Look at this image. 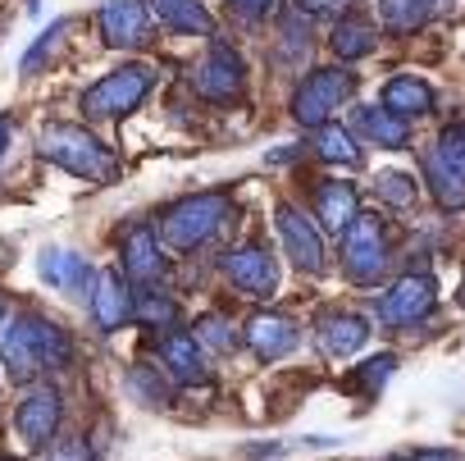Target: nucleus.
<instances>
[{"label":"nucleus","mask_w":465,"mask_h":461,"mask_svg":"<svg viewBox=\"0 0 465 461\" xmlns=\"http://www.w3.org/2000/svg\"><path fill=\"white\" fill-rule=\"evenodd\" d=\"M0 361L10 366L19 384H28L42 370H69L74 366V338L37 316V311H0Z\"/></svg>","instance_id":"f257e3e1"},{"label":"nucleus","mask_w":465,"mask_h":461,"mask_svg":"<svg viewBox=\"0 0 465 461\" xmlns=\"http://www.w3.org/2000/svg\"><path fill=\"white\" fill-rule=\"evenodd\" d=\"M228 210H232L228 192L183 196V201H173V205L160 215L155 238H160L164 247H173V252H192V247H201V243H210V238L219 234V224L228 219Z\"/></svg>","instance_id":"f03ea898"},{"label":"nucleus","mask_w":465,"mask_h":461,"mask_svg":"<svg viewBox=\"0 0 465 461\" xmlns=\"http://www.w3.org/2000/svg\"><path fill=\"white\" fill-rule=\"evenodd\" d=\"M42 155L60 169H69L74 178H87V183H105L114 178V155L110 146H101L87 128L78 124H51L42 128Z\"/></svg>","instance_id":"7ed1b4c3"},{"label":"nucleus","mask_w":465,"mask_h":461,"mask_svg":"<svg viewBox=\"0 0 465 461\" xmlns=\"http://www.w3.org/2000/svg\"><path fill=\"white\" fill-rule=\"evenodd\" d=\"M151 83H155V74L146 65H124V69L105 74L96 87L83 92V115L87 119H119V115H128L146 101Z\"/></svg>","instance_id":"20e7f679"},{"label":"nucleus","mask_w":465,"mask_h":461,"mask_svg":"<svg viewBox=\"0 0 465 461\" xmlns=\"http://www.w3.org/2000/svg\"><path fill=\"white\" fill-rule=\"evenodd\" d=\"M429 187L438 196L442 210H460L465 205V124L447 128L438 137V146L429 151Z\"/></svg>","instance_id":"39448f33"},{"label":"nucleus","mask_w":465,"mask_h":461,"mask_svg":"<svg viewBox=\"0 0 465 461\" xmlns=\"http://www.w3.org/2000/svg\"><path fill=\"white\" fill-rule=\"evenodd\" d=\"M342 270L356 284H379L388 270V243H383V224L379 215H356L351 228L342 234Z\"/></svg>","instance_id":"423d86ee"},{"label":"nucleus","mask_w":465,"mask_h":461,"mask_svg":"<svg viewBox=\"0 0 465 461\" xmlns=\"http://www.w3.org/2000/svg\"><path fill=\"white\" fill-rule=\"evenodd\" d=\"M351 87H356V78H351L347 69H315V74L302 83V92L292 96V115H297V124H306V128H324L329 115L351 96Z\"/></svg>","instance_id":"0eeeda50"},{"label":"nucleus","mask_w":465,"mask_h":461,"mask_svg":"<svg viewBox=\"0 0 465 461\" xmlns=\"http://www.w3.org/2000/svg\"><path fill=\"white\" fill-rule=\"evenodd\" d=\"M274 224H279V238H283V252L292 256V266L302 275H320L324 270V238H320V228L297 205H279Z\"/></svg>","instance_id":"6e6552de"},{"label":"nucleus","mask_w":465,"mask_h":461,"mask_svg":"<svg viewBox=\"0 0 465 461\" xmlns=\"http://www.w3.org/2000/svg\"><path fill=\"white\" fill-rule=\"evenodd\" d=\"M223 275H228L232 288L247 293V297H270V293L279 288V266H274V256H270L265 247H256V243L232 247V252L223 256Z\"/></svg>","instance_id":"1a4fd4ad"},{"label":"nucleus","mask_w":465,"mask_h":461,"mask_svg":"<svg viewBox=\"0 0 465 461\" xmlns=\"http://www.w3.org/2000/svg\"><path fill=\"white\" fill-rule=\"evenodd\" d=\"M192 87H196L205 101H232V96L242 92V55L232 51V46H223V42H214L210 55L196 65Z\"/></svg>","instance_id":"9d476101"},{"label":"nucleus","mask_w":465,"mask_h":461,"mask_svg":"<svg viewBox=\"0 0 465 461\" xmlns=\"http://www.w3.org/2000/svg\"><path fill=\"white\" fill-rule=\"evenodd\" d=\"M15 429H19V438H24L28 452H42L51 443V434L60 429V393L51 384L33 388L19 402V411H15Z\"/></svg>","instance_id":"9b49d317"},{"label":"nucleus","mask_w":465,"mask_h":461,"mask_svg":"<svg viewBox=\"0 0 465 461\" xmlns=\"http://www.w3.org/2000/svg\"><path fill=\"white\" fill-rule=\"evenodd\" d=\"M101 37L105 46L114 51H133V46H146L151 37V15L142 0H105L101 5Z\"/></svg>","instance_id":"f8f14e48"},{"label":"nucleus","mask_w":465,"mask_h":461,"mask_svg":"<svg viewBox=\"0 0 465 461\" xmlns=\"http://www.w3.org/2000/svg\"><path fill=\"white\" fill-rule=\"evenodd\" d=\"M433 302H438L433 279H429V275H411V279L392 284V293H383L379 320H383V325H415V320H424V316L433 311Z\"/></svg>","instance_id":"ddd939ff"},{"label":"nucleus","mask_w":465,"mask_h":461,"mask_svg":"<svg viewBox=\"0 0 465 461\" xmlns=\"http://www.w3.org/2000/svg\"><path fill=\"white\" fill-rule=\"evenodd\" d=\"M37 270H42V279L55 293H69V297H87V288L96 284V270L87 266V256L64 252V247H46L42 261H37Z\"/></svg>","instance_id":"4468645a"},{"label":"nucleus","mask_w":465,"mask_h":461,"mask_svg":"<svg viewBox=\"0 0 465 461\" xmlns=\"http://www.w3.org/2000/svg\"><path fill=\"white\" fill-rule=\"evenodd\" d=\"M133 316V297H128V284L119 270H101L96 284H92V320L101 334H114L124 320Z\"/></svg>","instance_id":"2eb2a0df"},{"label":"nucleus","mask_w":465,"mask_h":461,"mask_svg":"<svg viewBox=\"0 0 465 461\" xmlns=\"http://www.w3.org/2000/svg\"><path fill=\"white\" fill-rule=\"evenodd\" d=\"M247 343H252V352L261 356V361H283L297 343H302V329H297V320H288V316H256L252 325H247Z\"/></svg>","instance_id":"dca6fc26"},{"label":"nucleus","mask_w":465,"mask_h":461,"mask_svg":"<svg viewBox=\"0 0 465 461\" xmlns=\"http://www.w3.org/2000/svg\"><path fill=\"white\" fill-rule=\"evenodd\" d=\"M356 215H361V205H356V187H351V183L324 178V183L315 187V219L329 228V234H347Z\"/></svg>","instance_id":"f3484780"},{"label":"nucleus","mask_w":465,"mask_h":461,"mask_svg":"<svg viewBox=\"0 0 465 461\" xmlns=\"http://www.w3.org/2000/svg\"><path fill=\"white\" fill-rule=\"evenodd\" d=\"M320 347H324V356H333V361H342V356H351V352H361L365 347V338H370V325L361 320V316H351V311H329L324 320H320Z\"/></svg>","instance_id":"a211bd4d"},{"label":"nucleus","mask_w":465,"mask_h":461,"mask_svg":"<svg viewBox=\"0 0 465 461\" xmlns=\"http://www.w3.org/2000/svg\"><path fill=\"white\" fill-rule=\"evenodd\" d=\"M124 270L137 279V284H151L164 261H160V238H155V228L151 224H137L133 234L124 238Z\"/></svg>","instance_id":"6ab92c4d"},{"label":"nucleus","mask_w":465,"mask_h":461,"mask_svg":"<svg viewBox=\"0 0 465 461\" xmlns=\"http://www.w3.org/2000/svg\"><path fill=\"white\" fill-rule=\"evenodd\" d=\"M160 361H164V370H169L178 384L205 379V356H201V347H196L192 334H169V338L160 343Z\"/></svg>","instance_id":"aec40b11"},{"label":"nucleus","mask_w":465,"mask_h":461,"mask_svg":"<svg viewBox=\"0 0 465 461\" xmlns=\"http://www.w3.org/2000/svg\"><path fill=\"white\" fill-rule=\"evenodd\" d=\"M383 110H392L397 119L429 115V110H433V92H429V83H420L415 74H397V78L383 87Z\"/></svg>","instance_id":"412c9836"},{"label":"nucleus","mask_w":465,"mask_h":461,"mask_svg":"<svg viewBox=\"0 0 465 461\" xmlns=\"http://www.w3.org/2000/svg\"><path fill=\"white\" fill-rule=\"evenodd\" d=\"M356 128H361L370 142L388 146V151H401V146L411 142V128H406V119H397L392 110H379V105L361 110V115H356Z\"/></svg>","instance_id":"4be33fe9"},{"label":"nucleus","mask_w":465,"mask_h":461,"mask_svg":"<svg viewBox=\"0 0 465 461\" xmlns=\"http://www.w3.org/2000/svg\"><path fill=\"white\" fill-rule=\"evenodd\" d=\"M151 10H155L160 24L173 28V33H192V37H196V33H210V28H214L201 0H151Z\"/></svg>","instance_id":"5701e85b"},{"label":"nucleus","mask_w":465,"mask_h":461,"mask_svg":"<svg viewBox=\"0 0 465 461\" xmlns=\"http://www.w3.org/2000/svg\"><path fill=\"white\" fill-rule=\"evenodd\" d=\"M329 46H333L338 60H361V55H370V51L379 46V33H374L370 24H361V19H342V24L333 28Z\"/></svg>","instance_id":"b1692460"},{"label":"nucleus","mask_w":465,"mask_h":461,"mask_svg":"<svg viewBox=\"0 0 465 461\" xmlns=\"http://www.w3.org/2000/svg\"><path fill=\"white\" fill-rule=\"evenodd\" d=\"M379 15L392 33H415L433 15V0H379Z\"/></svg>","instance_id":"393cba45"},{"label":"nucleus","mask_w":465,"mask_h":461,"mask_svg":"<svg viewBox=\"0 0 465 461\" xmlns=\"http://www.w3.org/2000/svg\"><path fill=\"white\" fill-rule=\"evenodd\" d=\"M315 151H320V160H329V165H361L356 137H351L347 128H333V124L315 128Z\"/></svg>","instance_id":"a878e982"},{"label":"nucleus","mask_w":465,"mask_h":461,"mask_svg":"<svg viewBox=\"0 0 465 461\" xmlns=\"http://www.w3.org/2000/svg\"><path fill=\"white\" fill-rule=\"evenodd\" d=\"M133 316H137L142 325H173V320H178V306H173V297H164V293H142L137 306H133Z\"/></svg>","instance_id":"bb28decb"},{"label":"nucleus","mask_w":465,"mask_h":461,"mask_svg":"<svg viewBox=\"0 0 465 461\" xmlns=\"http://www.w3.org/2000/svg\"><path fill=\"white\" fill-rule=\"evenodd\" d=\"M192 338H196V347H210V352H228V347H232V329H228L219 316H201Z\"/></svg>","instance_id":"cd10ccee"},{"label":"nucleus","mask_w":465,"mask_h":461,"mask_svg":"<svg viewBox=\"0 0 465 461\" xmlns=\"http://www.w3.org/2000/svg\"><path fill=\"white\" fill-rule=\"evenodd\" d=\"M128 388H133V393H137L146 406H164V384H160V379H155L146 366H137V370L128 375Z\"/></svg>","instance_id":"c85d7f7f"},{"label":"nucleus","mask_w":465,"mask_h":461,"mask_svg":"<svg viewBox=\"0 0 465 461\" xmlns=\"http://www.w3.org/2000/svg\"><path fill=\"white\" fill-rule=\"evenodd\" d=\"M379 196L392 201V205H411V201H415V183H411L406 174H383V178H379Z\"/></svg>","instance_id":"c756f323"},{"label":"nucleus","mask_w":465,"mask_h":461,"mask_svg":"<svg viewBox=\"0 0 465 461\" xmlns=\"http://www.w3.org/2000/svg\"><path fill=\"white\" fill-rule=\"evenodd\" d=\"M392 366H397V356H374V361H365V370L356 375V384H361L365 393H374V388L392 375Z\"/></svg>","instance_id":"7c9ffc66"},{"label":"nucleus","mask_w":465,"mask_h":461,"mask_svg":"<svg viewBox=\"0 0 465 461\" xmlns=\"http://www.w3.org/2000/svg\"><path fill=\"white\" fill-rule=\"evenodd\" d=\"M64 28H69V24H51V28H46V33H42V37H37V46H33V51H28V55H24V74H33V69H37V65H42V55H46V51H51V46H55V37H60V33H64Z\"/></svg>","instance_id":"2f4dec72"},{"label":"nucleus","mask_w":465,"mask_h":461,"mask_svg":"<svg viewBox=\"0 0 465 461\" xmlns=\"http://www.w3.org/2000/svg\"><path fill=\"white\" fill-rule=\"evenodd\" d=\"M51 461H92V456H87V443H83V438H64V443L51 452Z\"/></svg>","instance_id":"473e14b6"},{"label":"nucleus","mask_w":465,"mask_h":461,"mask_svg":"<svg viewBox=\"0 0 465 461\" xmlns=\"http://www.w3.org/2000/svg\"><path fill=\"white\" fill-rule=\"evenodd\" d=\"M351 0H297V10L302 15H338V10H347Z\"/></svg>","instance_id":"72a5a7b5"},{"label":"nucleus","mask_w":465,"mask_h":461,"mask_svg":"<svg viewBox=\"0 0 465 461\" xmlns=\"http://www.w3.org/2000/svg\"><path fill=\"white\" fill-rule=\"evenodd\" d=\"M228 5L242 10V15H252V19H265V15H274L279 0H228Z\"/></svg>","instance_id":"f704fd0d"},{"label":"nucleus","mask_w":465,"mask_h":461,"mask_svg":"<svg viewBox=\"0 0 465 461\" xmlns=\"http://www.w3.org/2000/svg\"><path fill=\"white\" fill-rule=\"evenodd\" d=\"M392 461H456V452H447V447H424V452H406V456H392Z\"/></svg>","instance_id":"c9c22d12"},{"label":"nucleus","mask_w":465,"mask_h":461,"mask_svg":"<svg viewBox=\"0 0 465 461\" xmlns=\"http://www.w3.org/2000/svg\"><path fill=\"white\" fill-rule=\"evenodd\" d=\"M5 146H10V124H5V115H0V155H5Z\"/></svg>","instance_id":"e433bc0d"},{"label":"nucleus","mask_w":465,"mask_h":461,"mask_svg":"<svg viewBox=\"0 0 465 461\" xmlns=\"http://www.w3.org/2000/svg\"><path fill=\"white\" fill-rule=\"evenodd\" d=\"M451 5V0H433V10H447Z\"/></svg>","instance_id":"4c0bfd02"}]
</instances>
